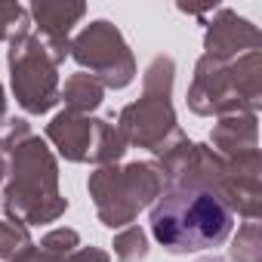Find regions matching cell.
I'll return each instance as SVG.
<instances>
[{"mask_svg": "<svg viewBox=\"0 0 262 262\" xmlns=\"http://www.w3.org/2000/svg\"><path fill=\"white\" fill-rule=\"evenodd\" d=\"M231 225L228 204L207 188H176L151 210V231L170 253L219 247L231 234Z\"/></svg>", "mask_w": 262, "mask_h": 262, "instance_id": "obj_1", "label": "cell"}, {"mask_svg": "<svg viewBox=\"0 0 262 262\" xmlns=\"http://www.w3.org/2000/svg\"><path fill=\"white\" fill-rule=\"evenodd\" d=\"M216 262H222V259H216Z\"/></svg>", "mask_w": 262, "mask_h": 262, "instance_id": "obj_2", "label": "cell"}]
</instances>
